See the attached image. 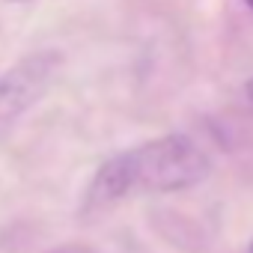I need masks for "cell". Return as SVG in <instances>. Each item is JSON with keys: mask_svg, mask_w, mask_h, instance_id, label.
I'll list each match as a JSON object with an SVG mask.
<instances>
[{"mask_svg": "<svg viewBox=\"0 0 253 253\" xmlns=\"http://www.w3.org/2000/svg\"><path fill=\"white\" fill-rule=\"evenodd\" d=\"M128 161L134 188L158 194L194 188L209 176V158L185 134H167L146 146H137L128 152Z\"/></svg>", "mask_w": 253, "mask_h": 253, "instance_id": "1", "label": "cell"}, {"mask_svg": "<svg viewBox=\"0 0 253 253\" xmlns=\"http://www.w3.org/2000/svg\"><path fill=\"white\" fill-rule=\"evenodd\" d=\"M63 69V54L57 51H36L18 60L12 69L0 75V131L12 125L54 86Z\"/></svg>", "mask_w": 253, "mask_h": 253, "instance_id": "2", "label": "cell"}, {"mask_svg": "<svg viewBox=\"0 0 253 253\" xmlns=\"http://www.w3.org/2000/svg\"><path fill=\"white\" fill-rule=\"evenodd\" d=\"M131 188H134V176H131L128 152L113 155L110 161H104V164L98 167V173H95L92 182H89V191H86V211H95V209H104V206L122 200Z\"/></svg>", "mask_w": 253, "mask_h": 253, "instance_id": "3", "label": "cell"}, {"mask_svg": "<svg viewBox=\"0 0 253 253\" xmlns=\"http://www.w3.org/2000/svg\"><path fill=\"white\" fill-rule=\"evenodd\" d=\"M45 253H95V250L86 247V244H63V247H51Z\"/></svg>", "mask_w": 253, "mask_h": 253, "instance_id": "4", "label": "cell"}, {"mask_svg": "<svg viewBox=\"0 0 253 253\" xmlns=\"http://www.w3.org/2000/svg\"><path fill=\"white\" fill-rule=\"evenodd\" d=\"M247 95H250V101H253V81L247 84Z\"/></svg>", "mask_w": 253, "mask_h": 253, "instance_id": "5", "label": "cell"}, {"mask_svg": "<svg viewBox=\"0 0 253 253\" xmlns=\"http://www.w3.org/2000/svg\"><path fill=\"white\" fill-rule=\"evenodd\" d=\"M244 3H247V6H250V9H253V0H244Z\"/></svg>", "mask_w": 253, "mask_h": 253, "instance_id": "6", "label": "cell"}, {"mask_svg": "<svg viewBox=\"0 0 253 253\" xmlns=\"http://www.w3.org/2000/svg\"><path fill=\"white\" fill-rule=\"evenodd\" d=\"M247 253H253V244H250V250H247Z\"/></svg>", "mask_w": 253, "mask_h": 253, "instance_id": "7", "label": "cell"}, {"mask_svg": "<svg viewBox=\"0 0 253 253\" xmlns=\"http://www.w3.org/2000/svg\"><path fill=\"white\" fill-rule=\"evenodd\" d=\"M15 3H21V0H15Z\"/></svg>", "mask_w": 253, "mask_h": 253, "instance_id": "8", "label": "cell"}]
</instances>
